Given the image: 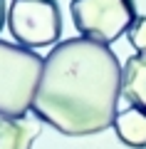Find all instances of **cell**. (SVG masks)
I'll return each instance as SVG.
<instances>
[{
  "label": "cell",
  "mask_w": 146,
  "mask_h": 149,
  "mask_svg": "<svg viewBox=\"0 0 146 149\" xmlns=\"http://www.w3.org/2000/svg\"><path fill=\"white\" fill-rule=\"evenodd\" d=\"M114 132L121 139V144L134 149H146V109L129 107L119 112L114 119Z\"/></svg>",
  "instance_id": "obj_7"
},
{
  "label": "cell",
  "mask_w": 146,
  "mask_h": 149,
  "mask_svg": "<svg viewBox=\"0 0 146 149\" xmlns=\"http://www.w3.org/2000/svg\"><path fill=\"white\" fill-rule=\"evenodd\" d=\"M126 35H129V42H131V47H134L136 52H146V15L136 17L129 25Z\"/></svg>",
  "instance_id": "obj_8"
},
{
  "label": "cell",
  "mask_w": 146,
  "mask_h": 149,
  "mask_svg": "<svg viewBox=\"0 0 146 149\" xmlns=\"http://www.w3.org/2000/svg\"><path fill=\"white\" fill-rule=\"evenodd\" d=\"M8 20V13H5V0H0V30H3V25H5Z\"/></svg>",
  "instance_id": "obj_9"
},
{
  "label": "cell",
  "mask_w": 146,
  "mask_h": 149,
  "mask_svg": "<svg viewBox=\"0 0 146 149\" xmlns=\"http://www.w3.org/2000/svg\"><path fill=\"white\" fill-rule=\"evenodd\" d=\"M45 57L17 42L0 40V114L25 117L32 109Z\"/></svg>",
  "instance_id": "obj_2"
},
{
  "label": "cell",
  "mask_w": 146,
  "mask_h": 149,
  "mask_svg": "<svg viewBox=\"0 0 146 149\" xmlns=\"http://www.w3.org/2000/svg\"><path fill=\"white\" fill-rule=\"evenodd\" d=\"M121 97V65L109 45L69 37L45 57L32 112L67 137L114 127Z\"/></svg>",
  "instance_id": "obj_1"
},
{
  "label": "cell",
  "mask_w": 146,
  "mask_h": 149,
  "mask_svg": "<svg viewBox=\"0 0 146 149\" xmlns=\"http://www.w3.org/2000/svg\"><path fill=\"white\" fill-rule=\"evenodd\" d=\"M40 132L42 124L37 117L0 114V149H30Z\"/></svg>",
  "instance_id": "obj_5"
},
{
  "label": "cell",
  "mask_w": 146,
  "mask_h": 149,
  "mask_svg": "<svg viewBox=\"0 0 146 149\" xmlns=\"http://www.w3.org/2000/svg\"><path fill=\"white\" fill-rule=\"evenodd\" d=\"M8 27L22 47H50L62 35V13L57 0H12Z\"/></svg>",
  "instance_id": "obj_4"
},
{
  "label": "cell",
  "mask_w": 146,
  "mask_h": 149,
  "mask_svg": "<svg viewBox=\"0 0 146 149\" xmlns=\"http://www.w3.org/2000/svg\"><path fill=\"white\" fill-rule=\"evenodd\" d=\"M121 95L131 107L146 109V52H136L121 70Z\"/></svg>",
  "instance_id": "obj_6"
},
{
  "label": "cell",
  "mask_w": 146,
  "mask_h": 149,
  "mask_svg": "<svg viewBox=\"0 0 146 149\" xmlns=\"http://www.w3.org/2000/svg\"><path fill=\"white\" fill-rule=\"evenodd\" d=\"M72 22L79 35L109 45L119 40L136 20V0H72Z\"/></svg>",
  "instance_id": "obj_3"
}]
</instances>
